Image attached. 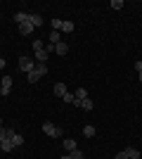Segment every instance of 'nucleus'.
Segmentation results:
<instances>
[{"mask_svg":"<svg viewBox=\"0 0 142 159\" xmlns=\"http://www.w3.org/2000/svg\"><path fill=\"white\" fill-rule=\"evenodd\" d=\"M64 147H67L69 152H76V150H78V147H76V140H71V138L64 140Z\"/></svg>","mask_w":142,"mask_h":159,"instance_id":"14","label":"nucleus"},{"mask_svg":"<svg viewBox=\"0 0 142 159\" xmlns=\"http://www.w3.org/2000/svg\"><path fill=\"white\" fill-rule=\"evenodd\" d=\"M114 159H128V154H126V152H118V154H116Z\"/></svg>","mask_w":142,"mask_h":159,"instance_id":"24","label":"nucleus"},{"mask_svg":"<svg viewBox=\"0 0 142 159\" xmlns=\"http://www.w3.org/2000/svg\"><path fill=\"white\" fill-rule=\"evenodd\" d=\"M31 31H33V24H31V21H24V24H19V33H21V36H28Z\"/></svg>","mask_w":142,"mask_h":159,"instance_id":"8","label":"nucleus"},{"mask_svg":"<svg viewBox=\"0 0 142 159\" xmlns=\"http://www.w3.org/2000/svg\"><path fill=\"white\" fill-rule=\"evenodd\" d=\"M69 159H83V152H81V150H76V152L69 154Z\"/></svg>","mask_w":142,"mask_h":159,"instance_id":"22","label":"nucleus"},{"mask_svg":"<svg viewBox=\"0 0 142 159\" xmlns=\"http://www.w3.org/2000/svg\"><path fill=\"white\" fill-rule=\"evenodd\" d=\"M43 133L50 135V138H57V135H62V128L54 126V124H50V121H45V124H43Z\"/></svg>","mask_w":142,"mask_h":159,"instance_id":"2","label":"nucleus"},{"mask_svg":"<svg viewBox=\"0 0 142 159\" xmlns=\"http://www.w3.org/2000/svg\"><path fill=\"white\" fill-rule=\"evenodd\" d=\"M14 21H17V24H24V21H28V14L26 12H14Z\"/></svg>","mask_w":142,"mask_h":159,"instance_id":"12","label":"nucleus"},{"mask_svg":"<svg viewBox=\"0 0 142 159\" xmlns=\"http://www.w3.org/2000/svg\"><path fill=\"white\" fill-rule=\"evenodd\" d=\"M135 71H137V74L142 71V60H140V62H135Z\"/></svg>","mask_w":142,"mask_h":159,"instance_id":"25","label":"nucleus"},{"mask_svg":"<svg viewBox=\"0 0 142 159\" xmlns=\"http://www.w3.org/2000/svg\"><path fill=\"white\" fill-rule=\"evenodd\" d=\"M28 21H31L33 29H36V26H41V24H43V17H41V14H28Z\"/></svg>","mask_w":142,"mask_h":159,"instance_id":"11","label":"nucleus"},{"mask_svg":"<svg viewBox=\"0 0 142 159\" xmlns=\"http://www.w3.org/2000/svg\"><path fill=\"white\" fill-rule=\"evenodd\" d=\"M47 57H50V52H47L45 48H43V50H38V52H36V62H38V64H45V62H47Z\"/></svg>","mask_w":142,"mask_h":159,"instance_id":"6","label":"nucleus"},{"mask_svg":"<svg viewBox=\"0 0 142 159\" xmlns=\"http://www.w3.org/2000/svg\"><path fill=\"white\" fill-rule=\"evenodd\" d=\"M59 31H67V33H71L74 31V24H71V21H62V29Z\"/></svg>","mask_w":142,"mask_h":159,"instance_id":"19","label":"nucleus"},{"mask_svg":"<svg viewBox=\"0 0 142 159\" xmlns=\"http://www.w3.org/2000/svg\"><path fill=\"white\" fill-rule=\"evenodd\" d=\"M62 100H64V102H69V105H76V95H74V93H67Z\"/></svg>","mask_w":142,"mask_h":159,"instance_id":"20","label":"nucleus"},{"mask_svg":"<svg viewBox=\"0 0 142 159\" xmlns=\"http://www.w3.org/2000/svg\"><path fill=\"white\" fill-rule=\"evenodd\" d=\"M59 159H69V154H67V157H59Z\"/></svg>","mask_w":142,"mask_h":159,"instance_id":"27","label":"nucleus"},{"mask_svg":"<svg viewBox=\"0 0 142 159\" xmlns=\"http://www.w3.org/2000/svg\"><path fill=\"white\" fill-rule=\"evenodd\" d=\"M76 107H83V109H88V112H90V109L95 107V102H93L90 98H85V100H76Z\"/></svg>","mask_w":142,"mask_h":159,"instance_id":"5","label":"nucleus"},{"mask_svg":"<svg viewBox=\"0 0 142 159\" xmlns=\"http://www.w3.org/2000/svg\"><path fill=\"white\" fill-rule=\"evenodd\" d=\"M123 152L128 154V159H140V152H137L135 147H128V150H123Z\"/></svg>","mask_w":142,"mask_h":159,"instance_id":"15","label":"nucleus"},{"mask_svg":"<svg viewBox=\"0 0 142 159\" xmlns=\"http://www.w3.org/2000/svg\"><path fill=\"white\" fill-rule=\"evenodd\" d=\"M19 69L24 74H28V71H33V69H36V62L31 60V57H19Z\"/></svg>","mask_w":142,"mask_h":159,"instance_id":"3","label":"nucleus"},{"mask_svg":"<svg viewBox=\"0 0 142 159\" xmlns=\"http://www.w3.org/2000/svg\"><path fill=\"white\" fill-rule=\"evenodd\" d=\"M0 69H5V60L2 57H0Z\"/></svg>","mask_w":142,"mask_h":159,"instance_id":"26","label":"nucleus"},{"mask_svg":"<svg viewBox=\"0 0 142 159\" xmlns=\"http://www.w3.org/2000/svg\"><path fill=\"white\" fill-rule=\"evenodd\" d=\"M38 50H43V40H33V52H38Z\"/></svg>","mask_w":142,"mask_h":159,"instance_id":"23","label":"nucleus"},{"mask_svg":"<svg viewBox=\"0 0 142 159\" xmlns=\"http://www.w3.org/2000/svg\"><path fill=\"white\" fill-rule=\"evenodd\" d=\"M67 93H69V90H67L64 83H54V95H57V98H64Z\"/></svg>","mask_w":142,"mask_h":159,"instance_id":"9","label":"nucleus"},{"mask_svg":"<svg viewBox=\"0 0 142 159\" xmlns=\"http://www.w3.org/2000/svg\"><path fill=\"white\" fill-rule=\"evenodd\" d=\"M74 95H76V100H85V98H88V90H85V88H78Z\"/></svg>","mask_w":142,"mask_h":159,"instance_id":"18","label":"nucleus"},{"mask_svg":"<svg viewBox=\"0 0 142 159\" xmlns=\"http://www.w3.org/2000/svg\"><path fill=\"white\" fill-rule=\"evenodd\" d=\"M12 143H14V147L24 145V135H19V133H14V135H12Z\"/></svg>","mask_w":142,"mask_h":159,"instance_id":"17","label":"nucleus"},{"mask_svg":"<svg viewBox=\"0 0 142 159\" xmlns=\"http://www.w3.org/2000/svg\"><path fill=\"white\" fill-rule=\"evenodd\" d=\"M95 133H97L95 126H85V128H83V135H85V138H95Z\"/></svg>","mask_w":142,"mask_h":159,"instance_id":"16","label":"nucleus"},{"mask_svg":"<svg viewBox=\"0 0 142 159\" xmlns=\"http://www.w3.org/2000/svg\"><path fill=\"white\" fill-rule=\"evenodd\" d=\"M140 81H142V71H140Z\"/></svg>","mask_w":142,"mask_h":159,"instance_id":"28","label":"nucleus"},{"mask_svg":"<svg viewBox=\"0 0 142 159\" xmlns=\"http://www.w3.org/2000/svg\"><path fill=\"white\" fill-rule=\"evenodd\" d=\"M109 7H111V10H121V7H123V0H111V5H109Z\"/></svg>","mask_w":142,"mask_h":159,"instance_id":"21","label":"nucleus"},{"mask_svg":"<svg viewBox=\"0 0 142 159\" xmlns=\"http://www.w3.org/2000/svg\"><path fill=\"white\" fill-rule=\"evenodd\" d=\"M10 90H12V79H10V76H5V79L0 81V95L5 98V95H10Z\"/></svg>","mask_w":142,"mask_h":159,"instance_id":"4","label":"nucleus"},{"mask_svg":"<svg viewBox=\"0 0 142 159\" xmlns=\"http://www.w3.org/2000/svg\"><path fill=\"white\" fill-rule=\"evenodd\" d=\"M45 74H47V66H45V64H38V62H36V69L26 74V79H28V83H36V81H41Z\"/></svg>","mask_w":142,"mask_h":159,"instance_id":"1","label":"nucleus"},{"mask_svg":"<svg viewBox=\"0 0 142 159\" xmlns=\"http://www.w3.org/2000/svg\"><path fill=\"white\" fill-rule=\"evenodd\" d=\"M54 52L59 55V57H64V55L69 52V45L64 43V40H62V43H57V45H54Z\"/></svg>","mask_w":142,"mask_h":159,"instance_id":"7","label":"nucleus"},{"mask_svg":"<svg viewBox=\"0 0 142 159\" xmlns=\"http://www.w3.org/2000/svg\"><path fill=\"white\" fill-rule=\"evenodd\" d=\"M0 150H2V152H12V150H14V143H12V138H5V140H2Z\"/></svg>","mask_w":142,"mask_h":159,"instance_id":"10","label":"nucleus"},{"mask_svg":"<svg viewBox=\"0 0 142 159\" xmlns=\"http://www.w3.org/2000/svg\"><path fill=\"white\" fill-rule=\"evenodd\" d=\"M57 43H62L59 31H50V45H57Z\"/></svg>","mask_w":142,"mask_h":159,"instance_id":"13","label":"nucleus"}]
</instances>
